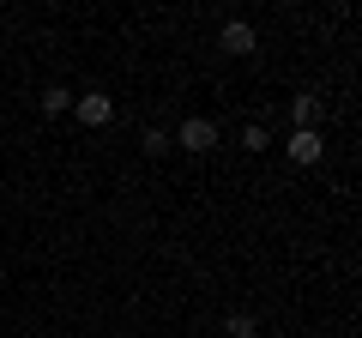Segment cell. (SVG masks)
I'll return each mask as SVG.
<instances>
[{
	"label": "cell",
	"mask_w": 362,
	"mask_h": 338,
	"mask_svg": "<svg viewBox=\"0 0 362 338\" xmlns=\"http://www.w3.org/2000/svg\"><path fill=\"white\" fill-rule=\"evenodd\" d=\"M181 151H194V157L218 151V121H211V115H187V121H181Z\"/></svg>",
	"instance_id": "6da1fadb"
},
{
	"label": "cell",
	"mask_w": 362,
	"mask_h": 338,
	"mask_svg": "<svg viewBox=\"0 0 362 338\" xmlns=\"http://www.w3.org/2000/svg\"><path fill=\"white\" fill-rule=\"evenodd\" d=\"M73 115L85 121V127H109V121H115V97L85 91V97H73Z\"/></svg>",
	"instance_id": "7a4b0ae2"
},
{
	"label": "cell",
	"mask_w": 362,
	"mask_h": 338,
	"mask_svg": "<svg viewBox=\"0 0 362 338\" xmlns=\"http://www.w3.org/2000/svg\"><path fill=\"white\" fill-rule=\"evenodd\" d=\"M218 42H223V49H230V54H254V42H259V37H254V25H247V18H230Z\"/></svg>",
	"instance_id": "3957f363"
},
{
	"label": "cell",
	"mask_w": 362,
	"mask_h": 338,
	"mask_svg": "<svg viewBox=\"0 0 362 338\" xmlns=\"http://www.w3.org/2000/svg\"><path fill=\"white\" fill-rule=\"evenodd\" d=\"M284 151L296 157V163H320V157H326V139H320V133H290Z\"/></svg>",
	"instance_id": "277c9868"
},
{
	"label": "cell",
	"mask_w": 362,
	"mask_h": 338,
	"mask_svg": "<svg viewBox=\"0 0 362 338\" xmlns=\"http://www.w3.org/2000/svg\"><path fill=\"white\" fill-rule=\"evenodd\" d=\"M290 115H296V133H320V97L302 91L296 103H290Z\"/></svg>",
	"instance_id": "5b68a950"
},
{
	"label": "cell",
	"mask_w": 362,
	"mask_h": 338,
	"mask_svg": "<svg viewBox=\"0 0 362 338\" xmlns=\"http://www.w3.org/2000/svg\"><path fill=\"white\" fill-rule=\"evenodd\" d=\"M266 145H272V133L259 127V121H247L242 127V151H266Z\"/></svg>",
	"instance_id": "8992f818"
},
{
	"label": "cell",
	"mask_w": 362,
	"mask_h": 338,
	"mask_svg": "<svg viewBox=\"0 0 362 338\" xmlns=\"http://www.w3.org/2000/svg\"><path fill=\"white\" fill-rule=\"evenodd\" d=\"M42 109H49V115H66V109H73V91H61V85L42 91Z\"/></svg>",
	"instance_id": "52a82bcc"
},
{
	"label": "cell",
	"mask_w": 362,
	"mask_h": 338,
	"mask_svg": "<svg viewBox=\"0 0 362 338\" xmlns=\"http://www.w3.org/2000/svg\"><path fill=\"white\" fill-rule=\"evenodd\" d=\"M145 151L163 157V151H169V133H163V127H145Z\"/></svg>",
	"instance_id": "ba28073f"
},
{
	"label": "cell",
	"mask_w": 362,
	"mask_h": 338,
	"mask_svg": "<svg viewBox=\"0 0 362 338\" xmlns=\"http://www.w3.org/2000/svg\"><path fill=\"white\" fill-rule=\"evenodd\" d=\"M230 338H254V314H230Z\"/></svg>",
	"instance_id": "9c48e42d"
}]
</instances>
